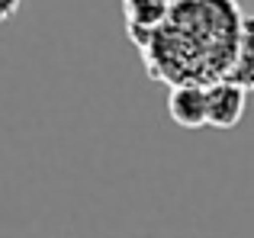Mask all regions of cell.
Returning <instances> with one entry per match:
<instances>
[{"mask_svg":"<svg viewBox=\"0 0 254 238\" xmlns=\"http://www.w3.org/2000/svg\"><path fill=\"white\" fill-rule=\"evenodd\" d=\"M242 16L238 0H174L164 26L138 42L148 74L171 87L229 77Z\"/></svg>","mask_w":254,"mask_h":238,"instance_id":"cell-1","label":"cell"},{"mask_svg":"<svg viewBox=\"0 0 254 238\" xmlns=\"http://www.w3.org/2000/svg\"><path fill=\"white\" fill-rule=\"evenodd\" d=\"M248 107V90L238 87L229 77H219V81L206 84V125L212 129H235L245 116Z\"/></svg>","mask_w":254,"mask_h":238,"instance_id":"cell-2","label":"cell"},{"mask_svg":"<svg viewBox=\"0 0 254 238\" xmlns=\"http://www.w3.org/2000/svg\"><path fill=\"white\" fill-rule=\"evenodd\" d=\"M168 113L180 129L206 125V84H174L168 97Z\"/></svg>","mask_w":254,"mask_h":238,"instance_id":"cell-3","label":"cell"},{"mask_svg":"<svg viewBox=\"0 0 254 238\" xmlns=\"http://www.w3.org/2000/svg\"><path fill=\"white\" fill-rule=\"evenodd\" d=\"M123 16L129 39L138 45L158 26H164V19L171 16V0H123Z\"/></svg>","mask_w":254,"mask_h":238,"instance_id":"cell-4","label":"cell"},{"mask_svg":"<svg viewBox=\"0 0 254 238\" xmlns=\"http://www.w3.org/2000/svg\"><path fill=\"white\" fill-rule=\"evenodd\" d=\"M229 81H235L248 94L254 90V13H245L242 16L235 58H232V68H229Z\"/></svg>","mask_w":254,"mask_h":238,"instance_id":"cell-5","label":"cell"},{"mask_svg":"<svg viewBox=\"0 0 254 238\" xmlns=\"http://www.w3.org/2000/svg\"><path fill=\"white\" fill-rule=\"evenodd\" d=\"M19 3H23V0H0V23H6V19L16 16Z\"/></svg>","mask_w":254,"mask_h":238,"instance_id":"cell-6","label":"cell"},{"mask_svg":"<svg viewBox=\"0 0 254 238\" xmlns=\"http://www.w3.org/2000/svg\"><path fill=\"white\" fill-rule=\"evenodd\" d=\"M171 3H174V0H171Z\"/></svg>","mask_w":254,"mask_h":238,"instance_id":"cell-7","label":"cell"}]
</instances>
